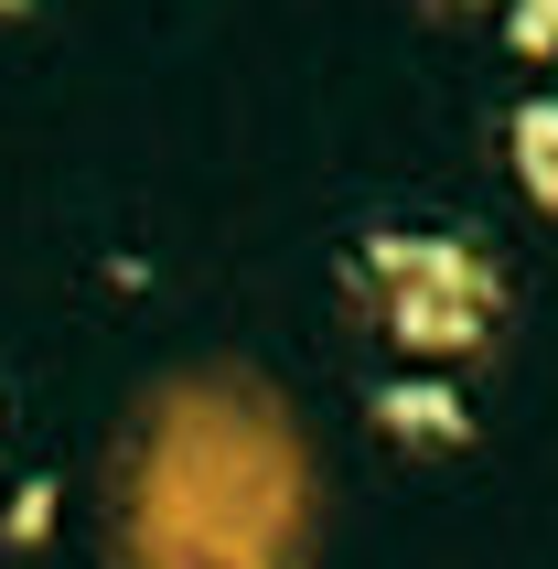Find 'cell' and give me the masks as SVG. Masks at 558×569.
I'll return each instance as SVG.
<instances>
[{
	"instance_id": "1",
	"label": "cell",
	"mask_w": 558,
	"mask_h": 569,
	"mask_svg": "<svg viewBox=\"0 0 558 569\" xmlns=\"http://www.w3.org/2000/svg\"><path fill=\"white\" fill-rule=\"evenodd\" d=\"M355 301L376 312V333L408 355V366H462V355L495 345L505 322V269L495 248H472L462 226H366L355 258H343Z\"/></svg>"
},
{
	"instance_id": "4",
	"label": "cell",
	"mask_w": 558,
	"mask_h": 569,
	"mask_svg": "<svg viewBox=\"0 0 558 569\" xmlns=\"http://www.w3.org/2000/svg\"><path fill=\"white\" fill-rule=\"evenodd\" d=\"M43 527H54V483H22V495L0 506V548H32Z\"/></svg>"
},
{
	"instance_id": "3",
	"label": "cell",
	"mask_w": 558,
	"mask_h": 569,
	"mask_svg": "<svg viewBox=\"0 0 558 569\" xmlns=\"http://www.w3.org/2000/svg\"><path fill=\"white\" fill-rule=\"evenodd\" d=\"M505 161H516V183L558 216V97H527V108L505 119Z\"/></svg>"
},
{
	"instance_id": "5",
	"label": "cell",
	"mask_w": 558,
	"mask_h": 569,
	"mask_svg": "<svg viewBox=\"0 0 558 569\" xmlns=\"http://www.w3.org/2000/svg\"><path fill=\"white\" fill-rule=\"evenodd\" d=\"M505 32L516 54H558V0H505Z\"/></svg>"
},
{
	"instance_id": "2",
	"label": "cell",
	"mask_w": 558,
	"mask_h": 569,
	"mask_svg": "<svg viewBox=\"0 0 558 569\" xmlns=\"http://www.w3.org/2000/svg\"><path fill=\"white\" fill-rule=\"evenodd\" d=\"M366 419H376V441H398V451H462V441H472V398L440 377V366L376 377V387H366Z\"/></svg>"
}]
</instances>
